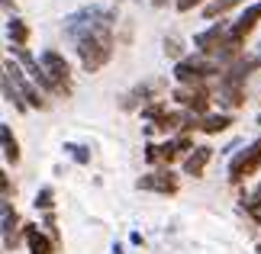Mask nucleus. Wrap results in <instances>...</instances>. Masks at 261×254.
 Wrapping results in <instances>:
<instances>
[{"label": "nucleus", "mask_w": 261, "mask_h": 254, "mask_svg": "<svg viewBox=\"0 0 261 254\" xmlns=\"http://www.w3.org/2000/svg\"><path fill=\"white\" fill-rule=\"evenodd\" d=\"M113 19H116V10L77 39V55H81V65L87 71H100L113 55Z\"/></svg>", "instance_id": "f257e3e1"}, {"label": "nucleus", "mask_w": 261, "mask_h": 254, "mask_svg": "<svg viewBox=\"0 0 261 254\" xmlns=\"http://www.w3.org/2000/svg\"><path fill=\"white\" fill-rule=\"evenodd\" d=\"M39 65H42V87H48L52 94H68V80H71V68H68V62L58 52H52V48H45L42 55H39Z\"/></svg>", "instance_id": "f03ea898"}, {"label": "nucleus", "mask_w": 261, "mask_h": 254, "mask_svg": "<svg viewBox=\"0 0 261 254\" xmlns=\"http://www.w3.org/2000/svg\"><path fill=\"white\" fill-rule=\"evenodd\" d=\"M210 74H219V65L213 58H206V55L184 58V62H177V68H174V77L180 84H200V80L210 77Z\"/></svg>", "instance_id": "7ed1b4c3"}, {"label": "nucleus", "mask_w": 261, "mask_h": 254, "mask_svg": "<svg viewBox=\"0 0 261 254\" xmlns=\"http://www.w3.org/2000/svg\"><path fill=\"white\" fill-rule=\"evenodd\" d=\"M258 167H261V138L232 158V164H229V180H232V184H242V180L248 174H255Z\"/></svg>", "instance_id": "20e7f679"}, {"label": "nucleus", "mask_w": 261, "mask_h": 254, "mask_svg": "<svg viewBox=\"0 0 261 254\" xmlns=\"http://www.w3.org/2000/svg\"><path fill=\"white\" fill-rule=\"evenodd\" d=\"M258 19H261V0H258V4H252V7H248L242 16L236 19L232 26H229L226 45H239V42H242V39H245V36H248V33L255 29V23H258Z\"/></svg>", "instance_id": "39448f33"}, {"label": "nucleus", "mask_w": 261, "mask_h": 254, "mask_svg": "<svg viewBox=\"0 0 261 254\" xmlns=\"http://www.w3.org/2000/svg\"><path fill=\"white\" fill-rule=\"evenodd\" d=\"M4 71L10 74V80H13V84L19 87V97H23V100H26L29 106H39V109L45 106V100L39 97V90H36V87H33V84H29V80L23 77V71H19V68H16L13 62H7V68H4Z\"/></svg>", "instance_id": "423d86ee"}, {"label": "nucleus", "mask_w": 261, "mask_h": 254, "mask_svg": "<svg viewBox=\"0 0 261 254\" xmlns=\"http://www.w3.org/2000/svg\"><path fill=\"white\" fill-rule=\"evenodd\" d=\"M139 190H158V193H177V177L171 171H158V174L139 177Z\"/></svg>", "instance_id": "0eeeda50"}, {"label": "nucleus", "mask_w": 261, "mask_h": 254, "mask_svg": "<svg viewBox=\"0 0 261 254\" xmlns=\"http://www.w3.org/2000/svg\"><path fill=\"white\" fill-rule=\"evenodd\" d=\"M174 100H177V103H184V106H190L194 113H203L210 94H206V90L200 87V84H194L190 90H174Z\"/></svg>", "instance_id": "6e6552de"}, {"label": "nucleus", "mask_w": 261, "mask_h": 254, "mask_svg": "<svg viewBox=\"0 0 261 254\" xmlns=\"http://www.w3.org/2000/svg\"><path fill=\"white\" fill-rule=\"evenodd\" d=\"M210 158H213V148H210V145H194V151H190L187 161H184V174L200 177V174H203V167L210 164Z\"/></svg>", "instance_id": "1a4fd4ad"}, {"label": "nucleus", "mask_w": 261, "mask_h": 254, "mask_svg": "<svg viewBox=\"0 0 261 254\" xmlns=\"http://www.w3.org/2000/svg\"><path fill=\"white\" fill-rule=\"evenodd\" d=\"M226 36H229V29H223V26H210L206 33H197L194 36V45H197V52H213V48L219 45V42H226Z\"/></svg>", "instance_id": "9d476101"}, {"label": "nucleus", "mask_w": 261, "mask_h": 254, "mask_svg": "<svg viewBox=\"0 0 261 254\" xmlns=\"http://www.w3.org/2000/svg\"><path fill=\"white\" fill-rule=\"evenodd\" d=\"M26 245H29V254H52V241H48L42 232H39L36 225H29L26 229Z\"/></svg>", "instance_id": "9b49d317"}, {"label": "nucleus", "mask_w": 261, "mask_h": 254, "mask_svg": "<svg viewBox=\"0 0 261 254\" xmlns=\"http://www.w3.org/2000/svg\"><path fill=\"white\" fill-rule=\"evenodd\" d=\"M4 248L10 251L13 248V229H16V212H13V206H10V200H4Z\"/></svg>", "instance_id": "f8f14e48"}, {"label": "nucleus", "mask_w": 261, "mask_h": 254, "mask_svg": "<svg viewBox=\"0 0 261 254\" xmlns=\"http://www.w3.org/2000/svg\"><path fill=\"white\" fill-rule=\"evenodd\" d=\"M0 138H4V158L16 164V161H19V148H16V138L10 135V126H7V123L0 126Z\"/></svg>", "instance_id": "ddd939ff"}, {"label": "nucleus", "mask_w": 261, "mask_h": 254, "mask_svg": "<svg viewBox=\"0 0 261 254\" xmlns=\"http://www.w3.org/2000/svg\"><path fill=\"white\" fill-rule=\"evenodd\" d=\"M7 33H10V39H13V45H26L29 26L23 23V19H10V23H7Z\"/></svg>", "instance_id": "4468645a"}, {"label": "nucleus", "mask_w": 261, "mask_h": 254, "mask_svg": "<svg viewBox=\"0 0 261 254\" xmlns=\"http://www.w3.org/2000/svg\"><path fill=\"white\" fill-rule=\"evenodd\" d=\"M229 123H232V119H229L226 113H219V116H216V113H210L203 123H200V129H203V132H223Z\"/></svg>", "instance_id": "2eb2a0df"}, {"label": "nucleus", "mask_w": 261, "mask_h": 254, "mask_svg": "<svg viewBox=\"0 0 261 254\" xmlns=\"http://www.w3.org/2000/svg\"><path fill=\"white\" fill-rule=\"evenodd\" d=\"M4 97H7L16 109L26 106V100H19V94H16V84H10V74H7V71H4Z\"/></svg>", "instance_id": "dca6fc26"}, {"label": "nucleus", "mask_w": 261, "mask_h": 254, "mask_svg": "<svg viewBox=\"0 0 261 254\" xmlns=\"http://www.w3.org/2000/svg\"><path fill=\"white\" fill-rule=\"evenodd\" d=\"M239 0H216V4H210L206 7V19H213V16H219V13H226L229 7H236Z\"/></svg>", "instance_id": "f3484780"}, {"label": "nucleus", "mask_w": 261, "mask_h": 254, "mask_svg": "<svg viewBox=\"0 0 261 254\" xmlns=\"http://www.w3.org/2000/svg\"><path fill=\"white\" fill-rule=\"evenodd\" d=\"M36 206H42V209H48V206H52V187H42V190H39V196H36Z\"/></svg>", "instance_id": "a211bd4d"}, {"label": "nucleus", "mask_w": 261, "mask_h": 254, "mask_svg": "<svg viewBox=\"0 0 261 254\" xmlns=\"http://www.w3.org/2000/svg\"><path fill=\"white\" fill-rule=\"evenodd\" d=\"M248 212H252V216H255V219L261 222V190L255 193V196H252V200H248Z\"/></svg>", "instance_id": "6ab92c4d"}, {"label": "nucleus", "mask_w": 261, "mask_h": 254, "mask_svg": "<svg viewBox=\"0 0 261 254\" xmlns=\"http://www.w3.org/2000/svg\"><path fill=\"white\" fill-rule=\"evenodd\" d=\"M65 148H68V151H71V158H74V161H81V164H84V161L90 158V155H87V151H84L81 145H65Z\"/></svg>", "instance_id": "aec40b11"}, {"label": "nucleus", "mask_w": 261, "mask_h": 254, "mask_svg": "<svg viewBox=\"0 0 261 254\" xmlns=\"http://www.w3.org/2000/svg\"><path fill=\"white\" fill-rule=\"evenodd\" d=\"M113 254H123V248H119V245H116V248H113Z\"/></svg>", "instance_id": "412c9836"}, {"label": "nucleus", "mask_w": 261, "mask_h": 254, "mask_svg": "<svg viewBox=\"0 0 261 254\" xmlns=\"http://www.w3.org/2000/svg\"><path fill=\"white\" fill-rule=\"evenodd\" d=\"M258 123H261V116H258Z\"/></svg>", "instance_id": "4be33fe9"}]
</instances>
